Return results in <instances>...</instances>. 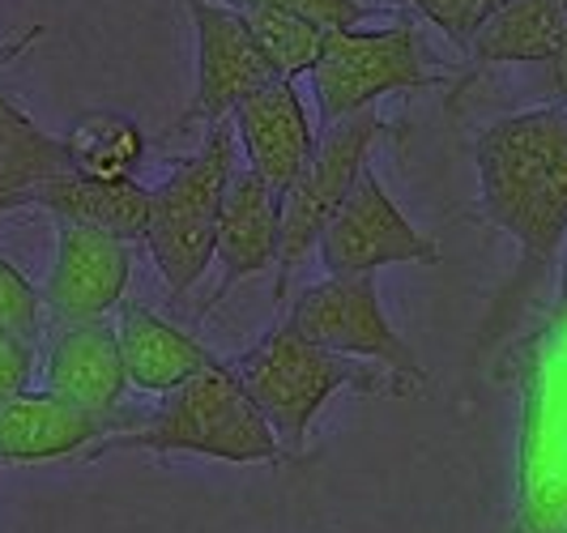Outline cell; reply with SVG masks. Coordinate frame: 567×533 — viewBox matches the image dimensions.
<instances>
[{
  "label": "cell",
  "mask_w": 567,
  "mask_h": 533,
  "mask_svg": "<svg viewBox=\"0 0 567 533\" xmlns=\"http://www.w3.org/2000/svg\"><path fill=\"white\" fill-rule=\"evenodd\" d=\"M474 163L486 223L516 239V274L478 334V350H486L516 325L567 239V107L495 120L474 141Z\"/></svg>",
  "instance_id": "6da1fadb"
},
{
  "label": "cell",
  "mask_w": 567,
  "mask_h": 533,
  "mask_svg": "<svg viewBox=\"0 0 567 533\" xmlns=\"http://www.w3.org/2000/svg\"><path fill=\"white\" fill-rule=\"evenodd\" d=\"M107 452H197V457H218L235 465L252 461H278L282 444L274 435L269 419L260 414L235 367L223 359L197 371L179 389H171L167 401L142 422V427H120L90 444L85 457L99 461Z\"/></svg>",
  "instance_id": "7a4b0ae2"
},
{
  "label": "cell",
  "mask_w": 567,
  "mask_h": 533,
  "mask_svg": "<svg viewBox=\"0 0 567 533\" xmlns=\"http://www.w3.org/2000/svg\"><path fill=\"white\" fill-rule=\"evenodd\" d=\"M235 175V137L227 120L209 124L193 158H184L158 188H150L145 248L175 299H184L214 260L218 218Z\"/></svg>",
  "instance_id": "3957f363"
},
{
  "label": "cell",
  "mask_w": 567,
  "mask_h": 533,
  "mask_svg": "<svg viewBox=\"0 0 567 533\" xmlns=\"http://www.w3.org/2000/svg\"><path fill=\"white\" fill-rule=\"evenodd\" d=\"M235 376L244 380L248 397L269 419L282 452L299 449L308 440V427L320 414V406L338 389H363V393L384 389L380 363L333 355V350L316 346L308 337H299L290 325L260 337L248 355H239Z\"/></svg>",
  "instance_id": "277c9868"
},
{
  "label": "cell",
  "mask_w": 567,
  "mask_h": 533,
  "mask_svg": "<svg viewBox=\"0 0 567 533\" xmlns=\"http://www.w3.org/2000/svg\"><path fill=\"white\" fill-rule=\"evenodd\" d=\"M426 82L431 69L410 22L384 30H324V48L312 64L316 103L324 124L363 112L393 90H419Z\"/></svg>",
  "instance_id": "5b68a950"
},
{
  "label": "cell",
  "mask_w": 567,
  "mask_h": 533,
  "mask_svg": "<svg viewBox=\"0 0 567 533\" xmlns=\"http://www.w3.org/2000/svg\"><path fill=\"white\" fill-rule=\"evenodd\" d=\"M384 133L380 115L363 107L354 115H341L324 124V137L316 141V154L308 171L282 193V253H278V299L286 295L290 274L308 260L329 218L338 214L346 193L354 188L359 171L368 167V150Z\"/></svg>",
  "instance_id": "8992f818"
},
{
  "label": "cell",
  "mask_w": 567,
  "mask_h": 533,
  "mask_svg": "<svg viewBox=\"0 0 567 533\" xmlns=\"http://www.w3.org/2000/svg\"><path fill=\"white\" fill-rule=\"evenodd\" d=\"M286 325L299 337H308L316 346L346 355V359H363V363H380L384 371H398L423 385L426 371L419 355L405 346V337L389 325V316L380 308L375 295V278L371 274H341L308 286L295 308L286 316Z\"/></svg>",
  "instance_id": "52a82bcc"
},
{
  "label": "cell",
  "mask_w": 567,
  "mask_h": 533,
  "mask_svg": "<svg viewBox=\"0 0 567 533\" xmlns=\"http://www.w3.org/2000/svg\"><path fill=\"white\" fill-rule=\"evenodd\" d=\"M316 248H320L324 274H333V278L375 274V269L401 265V260H423V265L440 260V248L414 230V223L401 214L398 201L384 193V184L375 180L371 167L359 171L354 188L329 218Z\"/></svg>",
  "instance_id": "ba28073f"
},
{
  "label": "cell",
  "mask_w": 567,
  "mask_h": 533,
  "mask_svg": "<svg viewBox=\"0 0 567 533\" xmlns=\"http://www.w3.org/2000/svg\"><path fill=\"white\" fill-rule=\"evenodd\" d=\"M128 278H133V256L124 239L90 223H60L56 265L43 286V304L60 325L103 320L124 304Z\"/></svg>",
  "instance_id": "9c48e42d"
},
{
  "label": "cell",
  "mask_w": 567,
  "mask_h": 533,
  "mask_svg": "<svg viewBox=\"0 0 567 533\" xmlns=\"http://www.w3.org/2000/svg\"><path fill=\"white\" fill-rule=\"evenodd\" d=\"M188 18L197 30V107L193 115L218 124L278 73L265 60L248 22L230 4L188 0Z\"/></svg>",
  "instance_id": "30bf717a"
},
{
  "label": "cell",
  "mask_w": 567,
  "mask_h": 533,
  "mask_svg": "<svg viewBox=\"0 0 567 533\" xmlns=\"http://www.w3.org/2000/svg\"><path fill=\"white\" fill-rule=\"evenodd\" d=\"M235 137L248 154V171H256L269 188L286 193L316 154L312 120L290 78H274L252 90L235 112Z\"/></svg>",
  "instance_id": "8fae6325"
},
{
  "label": "cell",
  "mask_w": 567,
  "mask_h": 533,
  "mask_svg": "<svg viewBox=\"0 0 567 533\" xmlns=\"http://www.w3.org/2000/svg\"><path fill=\"white\" fill-rule=\"evenodd\" d=\"M120 431V414H94L56 393L0 397V461H56Z\"/></svg>",
  "instance_id": "7c38bea8"
},
{
  "label": "cell",
  "mask_w": 567,
  "mask_h": 533,
  "mask_svg": "<svg viewBox=\"0 0 567 533\" xmlns=\"http://www.w3.org/2000/svg\"><path fill=\"white\" fill-rule=\"evenodd\" d=\"M278 253H282V193L269 188L256 171H235L223 201V218H218V244H214V256L223 265V286L214 304L230 286L278 265Z\"/></svg>",
  "instance_id": "4fadbf2b"
},
{
  "label": "cell",
  "mask_w": 567,
  "mask_h": 533,
  "mask_svg": "<svg viewBox=\"0 0 567 533\" xmlns=\"http://www.w3.org/2000/svg\"><path fill=\"white\" fill-rule=\"evenodd\" d=\"M128 389V371L120 355L115 325L103 320H82L64 325L48 355V393L64 397L94 414H120V401Z\"/></svg>",
  "instance_id": "5bb4252c"
},
{
  "label": "cell",
  "mask_w": 567,
  "mask_h": 533,
  "mask_svg": "<svg viewBox=\"0 0 567 533\" xmlns=\"http://www.w3.org/2000/svg\"><path fill=\"white\" fill-rule=\"evenodd\" d=\"M115 337H120L128 385H137L145 393H171L184 380H193L197 371L218 363L197 337L179 334L175 325L154 316L145 304H120Z\"/></svg>",
  "instance_id": "9a60e30c"
},
{
  "label": "cell",
  "mask_w": 567,
  "mask_h": 533,
  "mask_svg": "<svg viewBox=\"0 0 567 533\" xmlns=\"http://www.w3.org/2000/svg\"><path fill=\"white\" fill-rule=\"evenodd\" d=\"M34 205L56 214L60 223H90L99 230H112L124 244L145 239L150 223V188H142L137 180H90L78 171H64L34 193Z\"/></svg>",
  "instance_id": "2e32d148"
},
{
  "label": "cell",
  "mask_w": 567,
  "mask_h": 533,
  "mask_svg": "<svg viewBox=\"0 0 567 533\" xmlns=\"http://www.w3.org/2000/svg\"><path fill=\"white\" fill-rule=\"evenodd\" d=\"M564 48V0H499L470 39V52L483 64H550Z\"/></svg>",
  "instance_id": "e0dca14e"
},
{
  "label": "cell",
  "mask_w": 567,
  "mask_h": 533,
  "mask_svg": "<svg viewBox=\"0 0 567 533\" xmlns=\"http://www.w3.org/2000/svg\"><path fill=\"white\" fill-rule=\"evenodd\" d=\"M64 171H73L64 141L48 137L13 99L0 94V214L34 205V193Z\"/></svg>",
  "instance_id": "ac0fdd59"
},
{
  "label": "cell",
  "mask_w": 567,
  "mask_h": 533,
  "mask_svg": "<svg viewBox=\"0 0 567 533\" xmlns=\"http://www.w3.org/2000/svg\"><path fill=\"white\" fill-rule=\"evenodd\" d=\"M69 167L90 180H133L145 158V133L115 112H90L64 133Z\"/></svg>",
  "instance_id": "d6986e66"
},
{
  "label": "cell",
  "mask_w": 567,
  "mask_h": 533,
  "mask_svg": "<svg viewBox=\"0 0 567 533\" xmlns=\"http://www.w3.org/2000/svg\"><path fill=\"white\" fill-rule=\"evenodd\" d=\"M230 9L248 22L278 78L295 82L299 73H312L316 57L324 48V27H316L299 13H286V9H265V4H230Z\"/></svg>",
  "instance_id": "ffe728a7"
},
{
  "label": "cell",
  "mask_w": 567,
  "mask_h": 533,
  "mask_svg": "<svg viewBox=\"0 0 567 533\" xmlns=\"http://www.w3.org/2000/svg\"><path fill=\"white\" fill-rule=\"evenodd\" d=\"M39 325H43V295L18 265L0 260V329H13L34 341Z\"/></svg>",
  "instance_id": "44dd1931"
},
{
  "label": "cell",
  "mask_w": 567,
  "mask_h": 533,
  "mask_svg": "<svg viewBox=\"0 0 567 533\" xmlns=\"http://www.w3.org/2000/svg\"><path fill=\"white\" fill-rule=\"evenodd\" d=\"M419 13H423L431 27H440L456 48H470L474 30L486 22V13L499 4V0H410Z\"/></svg>",
  "instance_id": "7402d4cb"
},
{
  "label": "cell",
  "mask_w": 567,
  "mask_h": 533,
  "mask_svg": "<svg viewBox=\"0 0 567 533\" xmlns=\"http://www.w3.org/2000/svg\"><path fill=\"white\" fill-rule=\"evenodd\" d=\"M230 4H265V9H286V13H299L316 27L341 30V27H359L363 22V4L359 0H230Z\"/></svg>",
  "instance_id": "603a6c76"
},
{
  "label": "cell",
  "mask_w": 567,
  "mask_h": 533,
  "mask_svg": "<svg viewBox=\"0 0 567 533\" xmlns=\"http://www.w3.org/2000/svg\"><path fill=\"white\" fill-rule=\"evenodd\" d=\"M34 371V341L13 329H0V397L22 393Z\"/></svg>",
  "instance_id": "cb8c5ba5"
},
{
  "label": "cell",
  "mask_w": 567,
  "mask_h": 533,
  "mask_svg": "<svg viewBox=\"0 0 567 533\" xmlns=\"http://www.w3.org/2000/svg\"><path fill=\"white\" fill-rule=\"evenodd\" d=\"M546 69H550V90H555V94H559V99L567 103V48L555 60H550Z\"/></svg>",
  "instance_id": "d4e9b609"
},
{
  "label": "cell",
  "mask_w": 567,
  "mask_h": 533,
  "mask_svg": "<svg viewBox=\"0 0 567 533\" xmlns=\"http://www.w3.org/2000/svg\"><path fill=\"white\" fill-rule=\"evenodd\" d=\"M34 34H39V27L34 30H27V34H22V39H18V43H13V48H0V69H4V64H9V60L18 57V52H22V48H27V43H34Z\"/></svg>",
  "instance_id": "484cf974"
},
{
  "label": "cell",
  "mask_w": 567,
  "mask_h": 533,
  "mask_svg": "<svg viewBox=\"0 0 567 533\" xmlns=\"http://www.w3.org/2000/svg\"><path fill=\"white\" fill-rule=\"evenodd\" d=\"M559 316L567 320V256H564V269H559Z\"/></svg>",
  "instance_id": "4316f807"
},
{
  "label": "cell",
  "mask_w": 567,
  "mask_h": 533,
  "mask_svg": "<svg viewBox=\"0 0 567 533\" xmlns=\"http://www.w3.org/2000/svg\"><path fill=\"white\" fill-rule=\"evenodd\" d=\"M564 4H567V0H564Z\"/></svg>",
  "instance_id": "83f0119b"
}]
</instances>
